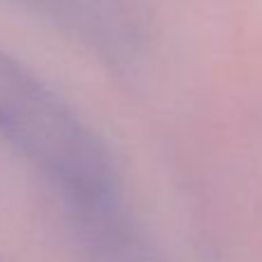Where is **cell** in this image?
Segmentation results:
<instances>
[{"label":"cell","instance_id":"obj_3","mask_svg":"<svg viewBox=\"0 0 262 262\" xmlns=\"http://www.w3.org/2000/svg\"><path fill=\"white\" fill-rule=\"evenodd\" d=\"M49 19L70 28L81 40L104 45H119L125 35L119 0H26Z\"/></svg>","mask_w":262,"mask_h":262},{"label":"cell","instance_id":"obj_2","mask_svg":"<svg viewBox=\"0 0 262 262\" xmlns=\"http://www.w3.org/2000/svg\"><path fill=\"white\" fill-rule=\"evenodd\" d=\"M70 211L89 262H154L119 195Z\"/></svg>","mask_w":262,"mask_h":262},{"label":"cell","instance_id":"obj_1","mask_svg":"<svg viewBox=\"0 0 262 262\" xmlns=\"http://www.w3.org/2000/svg\"><path fill=\"white\" fill-rule=\"evenodd\" d=\"M0 142L54 183L68 209L119 195L107 144L37 74L3 49Z\"/></svg>","mask_w":262,"mask_h":262}]
</instances>
